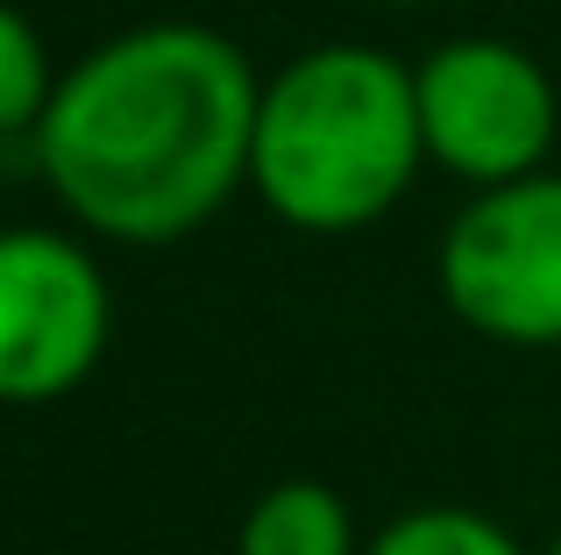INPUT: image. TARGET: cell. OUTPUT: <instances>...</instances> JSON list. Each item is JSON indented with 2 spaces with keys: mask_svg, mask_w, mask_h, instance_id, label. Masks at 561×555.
Instances as JSON below:
<instances>
[{
  "mask_svg": "<svg viewBox=\"0 0 561 555\" xmlns=\"http://www.w3.org/2000/svg\"><path fill=\"white\" fill-rule=\"evenodd\" d=\"M263 79L206 22H150L57 71L22 157L100 242H185L249 185Z\"/></svg>",
  "mask_w": 561,
  "mask_h": 555,
  "instance_id": "1",
  "label": "cell"
},
{
  "mask_svg": "<svg viewBox=\"0 0 561 555\" xmlns=\"http://www.w3.org/2000/svg\"><path fill=\"white\" fill-rule=\"evenodd\" d=\"M426 165L420 86L377 43H313L263 79L249 193L299 236H356L412 193Z\"/></svg>",
  "mask_w": 561,
  "mask_h": 555,
  "instance_id": "2",
  "label": "cell"
},
{
  "mask_svg": "<svg viewBox=\"0 0 561 555\" xmlns=\"http://www.w3.org/2000/svg\"><path fill=\"white\" fill-rule=\"evenodd\" d=\"M412 86H420L426 165H440L448 179L491 193V185L548 171L561 93L534 50L505 36H455L426 65H412Z\"/></svg>",
  "mask_w": 561,
  "mask_h": 555,
  "instance_id": "3",
  "label": "cell"
},
{
  "mask_svg": "<svg viewBox=\"0 0 561 555\" xmlns=\"http://www.w3.org/2000/svg\"><path fill=\"white\" fill-rule=\"evenodd\" d=\"M462 328L505 349H561V171L477 193L434 257Z\"/></svg>",
  "mask_w": 561,
  "mask_h": 555,
  "instance_id": "4",
  "label": "cell"
},
{
  "mask_svg": "<svg viewBox=\"0 0 561 555\" xmlns=\"http://www.w3.org/2000/svg\"><path fill=\"white\" fill-rule=\"evenodd\" d=\"M114 335V292L93 250L57 228H14L0 242V392L8 406H57L100 371Z\"/></svg>",
  "mask_w": 561,
  "mask_h": 555,
  "instance_id": "5",
  "label": "cell"
},
{
  "mask_svg": "<svg viewBox=\"0 0 561 555\" xmlns=\"http://www.w3.org/2000/svg\"><path fill=\"white\" fill-rule=\"evenodd\" d=\"M234 555H363V548L342 491L313 485V477H285L242 513Z\"/></svg>",
  "mask_w": 561,
  "mask_h": 555,
  "instance_id": "6",
  "label": "cell"
},
{
  "mask_svg": "<svg viewBox=\"0 0 561 555\" xmlns=\"http://www.w3.org/2000/svg\"><path fill=\"white\" fill-rule=\"evenodd\" d=\"M363 555H526V548L477 506H412Z\"/></svg>",
  "mask_w": 561,
  "mask_h": 555,
  "instance_id": "7",
  "label": "cell"
},
{
  "mask_svg": "<svg viewBox=\"0 0 561 555\" xmlns=\"http://www.w3.org/2000/svg\"><path fill=\"white\" fill-rule=\"evenodd\" d=\"M50 93H57V71H50V50H43L36 22L22 8L0 14V136L22 150L36 136V122L50 114Z\"/></svg>",
  "mask_w": 561,
  "mask_h": 555,
  "instance_id": "8",
  "label": "cell"
},
{
  "mask_svg": "<svg viewBox=\"0 0 561 555\" xmlns=\"http://www.w3.org/2000/svg\"><path fill=\"white\" fill-rule=\"evenodd\" d=\"M377 8H426V0H377Z\"/></svg>",
  "mask_w": 561,
  "mask_h": 555,
  "instance_id": "9",
  "label": "cell"
},
{
  "mask_svg": "<svg viewBox=\"0 0 561 555\" xmlns=\"http://www.w3.org/2000/svg\"><path fill=\"white\" fill-rule=\"evenodd\" d=\"M548 555H561V534H554V548H548Z\"/></svg>",
  "mask_w": 561,
  "mask_h": 555,
  "instance_id": "10",
  "label": "cell"
}]
</instances>
